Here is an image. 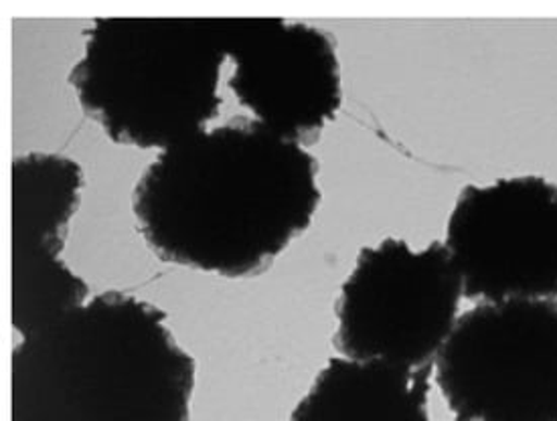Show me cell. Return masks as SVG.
<instances>
[{
	"mask_svg": "<svg viewBox=\"0 0 557 421\" xmlns=\"http://www.w3.org/2000/svg\"><path fill=\"white\" fill-rule=\"evenodd\" d=\"M432 369L335 357L288 421H430Z\"/></svg>",
	"mask_w": 557,
	"mask_h": 421,
	"instance_id": "9",
	"label": "cell"
},
{
	"mask_svg": "<svg viewBox=\"0 0 557 421\" xmlns=\"http://www.w3.org/2000/svg\"><path fill=\"white\" fill-rule=\"evenodd\" d=\"M319 205L307 146L244 117L162 150L133 193L138 233L161 262L232 280L265 272Z\"/></svg>",
	"mask_w": 557,
	"mask_h": 421,
	"instance_id": "1",
	"label": "cell"
},
{
	"mask_svg": "<svg viewBox=\"0 0 557 421\" xmlns=\"http://www.w3.org/2000/svg\"><path fill=\"white\" fill-rule=\"evenodd\" d=\"M195 373L159 306L103 292L16 343L9 421H189Z\"/></svg>",
	"mask_w": 557,
	"mask_h": 421,
	"instance_id": "2",
	"label": "cell"
},
{
	"mask_svg": "<svg viewBox=\"0 0 557 421\" xmlns=\"http://www.w3.org/2000/svg\"><path fill=\"white\" fill-rule=\"evenodd\" d=\"M84 171L58 152L11 164V324L21 338L86 305L89 286L63 262Z\"/></svg>",
	"mask_w": 557,
	"mask_h": 421,
	"instance_id": "8",
	"label": "cell"
},
{
	"mask_svg": "<svg viewBox=\"0 0 557 421\" xmlns=\"http://www.w3.org/2000/svg\"><path fill=\"white\" fill-rule=\"evenodd\" d=\"M444 246L469 300H557L556 183L525 175L465 187Z\"/></svg>",
	"mask_w": 557,
	"mask_h": 421,
	"instance_id": "6",
	"label": "cell"
},
{
	"mask_svg": "<svg viewBox=\"0 0 557 421\" xmlns=\"http://www.w3.org/2000/svg\"><path fill=\"white\" fill-rule=\"evenodd\" d=\"M460 277L442 242L363 247L338 292L335 349L357 361L434 369L458 320Z\"/></svg>",
	"mask_w": 557,
	"mask_h": 421,
	"instance_id": "4",
	"label": "cell"
},
{
	"mask_svg": "<svg viewBox=\"0 0 557 421\" xmlns=\"http://www.w3.org/2000/svg\"><path fill=\"white\" fill-rule=\"evenodd\" d=\"M225 16H108L70 73L79 108L114 145L166 150L220 116Z\"/></svg>",
	"mask_w": 557,
	"mask_h": 421,
	"instance_id": "3",
	"label": "cell"
},
{
	"mask_svg": "<svg viewBox=\"0 0 557 421\" xmlns=\"http://www.w3.org/2000/svg\"><path fill=\"white\" fill-rule=\"evenodd\" d=\"M432 377L455 421H557V300L470 308Z\"/></svg>",
	"mask_w": 557,
	"mask_h": 421,
	"instance_id": "5",
	"label": "cell"
},
{
	"mask_svg": "<svg viewBox=\"0 0 557 421\" xmlns=\"http://www.w3.org/2000/svg\"><path fill=\"white\" fill-rule=\"evenodd\" d=\"M225 44L239 106L290 143H317L343 103L333 35L280 16H225Z\"/></svg>",
	"mask_w": 557,
	"mask_h": 421,
	"instance_id": "7",
	"label": "cell"
}]
</instances>
